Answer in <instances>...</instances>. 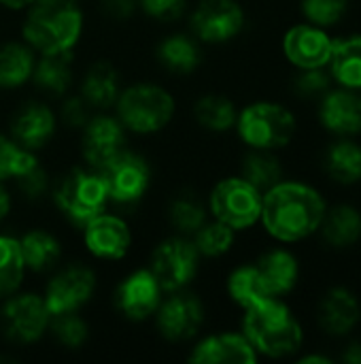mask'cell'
<instances>
[{"label":"cell","instance_id":"277c9868","mask_svg":"<svg viewBox=\"0 0 361 364\" xmlns=\"http://www.w3.org/2000/svg\"><path fill=\"white\" fill-rule=\"evenodd\" d=\"M177 113L174 96L160 83L138 81L121 90L115 115L132 134L149 136L166 130Z\"/></svg>","mask_w":361,"mask_h":364},{"label":"cell","instance_id":"e0dca14e","mask_svg":"<svg viewBox=\"0 0 361 364\" xmlns=\"http://www.w3.org/2000/svg\"><path fill=\"white\" fill-rule=\"evenodd\" d=\"M81 230L85 250L98 260H123L132 247V230L128 222L117 213L102 211Z\"/></svg>","mask_w":361,"mask_h":364},{"label":"cell","instance_id":"4fadbf2b","mask_svg":"<svg viewBox=\"0 0 361 364\" xmlns=\"http://www.w3.org/2000/svg\"><path fill=\"white\" fill-rule=\"evenodd\" d=\"M98 279L87 264H68L55 269L49 277L43 299L51 316L81 311L96 294Z\"/></svg>","mask_w":361,"mask_h":364},{"label":"cell","instance_id":"b9f144b4","mask_svg":"<svg viewBox=\"0 0 361 364\" xmlns=\"http://www.w3.org/2000/svg\"><path fill=\"white\" fill-rule=\"evenodd\" d=\"M138 9L153 21L172 23L187 13V0H138Z\"/></svg>","mask_w":361,"mask_h":364},{"label":"cell","instance_id":"44dd1931","mask_svg":"<svg viewBox=\"0 0 361 364\" xmlns=\"http://www.w3.org/2000/svg\"><path fill=\"white\" fill-rule=\"evenodd\" d=\"M123 90L121 73L106 60L94 62L81 79L79 96L91 107V111H106L115 107Z\"/></svg>","mask_w":361,"mask_h":364},{"label":"cell","instance_id":"ee69618b","mask_svg":"<svg viewBox=\"0 0 361 364\" xmlns=\"http://www.w3.org/2000/svg\"><path fill=\"white\" fill-rule=\"evenodd\" d=\"M100 11L113 21H128L138 11V0H100Z\"/></svg>","mask_w":361,"mask_h":364},{"label":"cell","instance_id":"d6a6232c","mask_svg":"<svg viewBox=\"0 0 361 364\" xmlns=\"http://www.w3.org/2000/svg\"><path fill=\"white\" fill-rule=\"evenodd\" d=\"M326 168L338 183L351 186L361 181V145L349 139H340L326 154Z\"/></svg>","mask_w":361,"mask_h":364},{"label":"cell","instance_id":"bcb514c9","mask_svg":"<svg viewBox=\"0 0 361 364\" xmlns=\"http://www.w3.org/2000/svg\"><path fill=\"white\" fill-rule=\"evenodd\" d=\"M343 360L349 364H361V341H353L347 350Z\"/></svg>","mask_w":361,"mask_h":364},{"label":"cell","instance_id":"f35d334b","mask_svg":"<svg viewBox=\"0 0 361 364\" xmlns=\"http://www.w3.org/2000/svg\"><path fill=\"white\" fill-rule=\"evenodd\" d=\"M36 158V154L19 147L9 134L0 132V181H11L15 175H19L32 160Z\"/></svg>","mask_w":361,"mask_h":364},{"label":"cell","instance_id":"9c48e42d","mask_svg":"<svg viewBox=\"0 0 361 364\" xmlns=\"http://www.w3.org/2000/svg\"><path fill=\"white\" fill-rule=\"evenodd\" d=\"M202 256L198 254L191 237L172 235L162 239L149 258V271L162 286L164 294L187 290L200 271Z\"/></svg>","mask_w":361,"mask_h":364},{"label":"cell","instance_id":"f1b7e54d","mask_svg":"<svg viewBox=\"0 0 361 364\" xmlns=\"http://www.w3.org/2000/svg\"><path fill=\"white\" fill-rule=\"evenodd\" d=\"M168 224L177 235L194 237L209 222V207L191 190L177 192L168 203Z\"/></svg>","mask_w":361,"mask_h":364},{"label":"cell","instance_id":"2e32d148","mask_svg":"<svg viewBox=\"0 0 361 364\" xmlns=\"http://www.w3.org/2000/svg\"><path fill=\"white\" fill-rule=\"evenodd\" d=\"M55 111L40 100H28L11 115L9 136L23 149L36 154L51 143L57 132Z\"/></svg>","mask_w":361,"mask_h":364},{"label":"cell","instance_id":"7a4b0ae2","mask_svg":"<svg viewBox=\"0 0 361 364\" xmlns=\"http://www.w3.org/2000/svg\"><path fill=\"white\" fill-rule=\"evenodd\" d=\"M85 30V13L77 0H34L23 11L21 41L36 55L72 53Z\"/></svg>","mask_w":361,"mask_h":364},{"label":"cell","instance_id":"52a82bcc","mask_svg":"<svg viewBox=\"0 0 361 364\" xmlns=\"http://www.w3.org/2000/svg\"><path fill=\"white\" fill-rule=\"evenodd\" d=\"M98 173L106 183L109 205L119 209L138 207L153 181V171L147 158L128 147L119 151L111 162H106Z\"/></svg>","mask_w":361,"mask_h":364},{"label":"cell","instance_id":"4dcf8cb0","mask_svg":"<svg viewBox=\"0 0 361 364\" xmlns=\"http://www.w3.org/2000/svg\"><path fill=\"white\" fill-rule=\"evenodd\" d=\"M226 290H228V296L232 299V303H236L243 311L266 301V299H274L268 292L257 264H243V267L234 269L228 275Z\"/></svg>","mask_w":361,"mask_h":364},{"label":"cell","instance_id":"836d02e7","mask_svg":"<svg viewBox=\"0 0 361 364\" xmlns=\"http://www.w3.org/2000/svg\"><path fill=\"white\" fill-rule=\"evenodd\" d=\"M240 177L255 186L262 194L283 181V164L274 156V151L251 149L240 162Z\"/></svg>","mask_w":361,"mask_h":364},{"label":"cell","instance_id":"ab89813d","mask_svg":"<svg viewBox=\"0 0 361 364\" xmlns=\"http://www.w3.org/2000/svg\"><path fill=\"white\" fill-rule=\"evenodd\" d=\"M349 11V0H302V13L309 23L330 28Z\"/></svg>","mask_w":361,"mask_h":364},{"label":"cell","instance_id":"5b68a950","mask_svg":"<svg viewBox=\"0 0 361 364\" xmlns=\"http://www.w3.org/2000/svg\"><path fill=\"white\" fill-rule=\"evenodd\" d=\"M51 198L57 211L77 228H83L109 207V192L102 175L89 166H74L60 175L51 186Z\"/></svg>","mask_w":361,"mask_h":364},{"label":"cell","instance_id":"8992f818","mask_svg":"<svg viewBox=\"0 0 361 364\" xmlns=\"http://www.w3.org/2000/svg\"><path fill=\"white\" fill-rule=\"evenodd\" d=\"M234 128L249 149L277 151L291 143L296 134V117L281 102L257 100L238 111Z\"/></svg>","mask_w":361,"mask_h":364},{"label":"cell","instance_id":"60d3db41","mask_svg":"<svg viewBox=\"0 0 361 364\" xmlns=\"http://www.w3.org/2000/svg\"><path fill=\"white\" fill-rule=\"evenodd\" d=\"M332 87V75L328 68H306L294 79V90L302 98H321Z\"/></svg>","mask_w":361,"mask_h":364},{"label":"cell","instance_id":"7c38bea8","mask_svg":"<svg viewBox=\"0 0 361 364\" xmlns=\"http://www.w3.org/2000/svg\"><path fill=\"white\" fill-rule=\"evenodd\" d=\"M155 328L160 337L168 343H185L198 337L204 326L206 309L198 294L179 290L162 299L155 311Z\"/></svg>","mask_w":361,"mask_h":364},{"label":"cell","instance_id":"30bf717a","mask_svg":"<svg viewBox=\"0 0 361 364\" xmlns=\"http://www.w3.org/2000/svg\"><path fill=\"white\" fill-rule=\"evenodd\" d=\"M51 314L43 294L15 292L2 301L0 326L9 341L17 346H32L49 333Z\"/></svg>","mask_w":361,"mask_h":364},{"label":"cell","instance_id":"ba28073f","mask_svg":"<svg viewBox=\"0 0 361 364\" xmlns=\"http://www.w3.org/2000/svg\"><path fill=\"white\" fill-rule=\"evenodd\" d=\"M262 192L247 179L226 177L217 181L209 194V213L213 220L230 226L232 230H247L260 222L262 215Z\"/></svg>","mask_w":361,"mask_h":364},{"label":"cell","instance_id":"5bb4252c","mask_svg":"<svg viewBox=\"0 0 361 364\" xmlns=\"http://www.w3.org/2000/svg\"><path fill=\"white\" fill-rule=\"evenodd\" d=\"M79 132L85 166L96 171H100L106 162H111L119 151L128 147V130L117 119V115H109L104 111L94 113Z\"/></svg>","mask_w":361,"mask_h":364},{"label":"cell","instance_id":"ac0fdd59","mask_svg":"<svg viewBox=\"0 0 361 364\" xmlns=\"http://www.w3.org/2000/svg\"><path fill=\"white\" fill-rule=\"evenodd\" d=\"M332 47L334 38L326 32V28L315 23L291 26L283 36V53L298 70L326 68Z\"/></svg>","mask_w":361,"mask_h":364},{"label":"cell","instance_id":"484cf974","mask_svg":"<svg viewBox=\"0 0 361 364\" xmlns=\"http://www.w3.org/2000/svg\"><path fill=\"white\" fill-rule=\"evenodd\" d=\"M21 256L30 273H51L62 262L60 239L43 228H32L19 237Z\"/></svg>","mask_w":361,"mask_h":364},{"label":"cell","instance_id":"ffe728a7","mask_svg":"<svg viewBox=\"0 0 361 364\" xmlns=\"http://www.w3.org/2000/svg\"><path fill=\"white\" fill-rule=\"evenodd\" d=\"M319 119L326 130L338 136H355L361 132V94L336 87L321 96Z\"/></svg>","mask_w":361,"mask_h":364},{"label":"cell","instance_id":"74e56055","mask_svg":"<svg viewBox=\"0 0 361 364\" xmlns=\"http://www.w3.org/2000/svg\"><path fill=\"white\" fill-rule=\"evenodd\" d=\"M11 181H15L19 194L30 200V203H36L40 198H45L49 192H51V179H49V173L47 168L40 164L38 158H34L19 175H15Z\"/></svg>","mask_w":361,"mask_h":364},{"label":"cell","instance_id":"f6af8a7d","mask_svg":"<svg viewBox=\"0 0 361 364\" xmlns=\"http://www.w3.org/2000/svg\"><path fill=\"white\" fill-rule=\"evenodd\" d=\"M11 209H13V198H11V192H9V190L2 186V181H0V222L9 218Z\"/></svg>","mask_w":361,"mask_h":364},{"label":"cell","instance_id":"4316f807","mask_svg":"<svg viewBox=\"0 0 361 364\" xmlns=\"http://www.w3.org/2000/svg\"><path fill=\"white\" fill-rule=\"evenodd\" d=\"M326 68L340 87L361 94V34L336 38Z\"/></svg>","mask_w":361,"mask_h":364},{"label":"cell","instance_id":"cb8c5ba5","mask_svg":"<svg viewBox=\"0 0 361 364\" xmlns=\"http://www.w3.org/2000/svg\"><path fill=\"white\" fill-rule=\"evenodd\" d=\"M34 87L49 96V98H62L68 94L74 81L72 70V53H43L36 58L32 79Z\"/></svg>","mask_w":361,"mask_h":364},{"label":"cell","instance_id":"9a60e30c","mask_svg":"<svg viewBox=\"0 0 361 364\" xmlns=\"http://www.w3.org/2000/svg\"><path fill=\"white\" fill-rule=\"evenodd\" d=\"M162 286L149 269H136L126 275L115 288V309L130 322H147L155 316L162 303Z\"/></svg>","mask_w":361,"mask_h":364},{"label":"cell","instance_id":"603a6c76","mask_svg":"<svg viewBox=\"0 0 361 364\" xmlns=\"http://www.w3.org/2000/svg\"><path fill=\"white\" fill-rule=\"evenodd\" d=\"M360 301L347 288H332L319 305V324L328 335L334 337L349 335L360 324Z\"/></svg>","mask_w":361,"mask_h":364},{"label":"cell","instance_id":"7bdbcfd3","mask_svg":"<svg viewBox=\"0 0 361 364\" xmlns=\"http://www.w3.org/2000/svg\"><path fill=\"white\" fill-rule=\"evenodd\" d=\"M94 115L91 107L77 94V96H62V107H60V115L57 122L62 126H66L68 130H81L87 119Z\"/></svg>","mask_w":361,"mask_h":364},{"label":"cell","instance_id":"f546056e","mask_svg":"<svg viewBox=\"0 0 361 364\" xmlns=\"http://www.w3.org/2000/svg\"><path fill=\"white\" fill-rule=\"evenodd\" d=\"M319 230L332 247H351L361 239V213L351 205L328 209Z\"/></svg>","mask_w":361,"mask_h":364},{"label":"cell","instance_id":"d590c367","mask_svg":"<svg viewBox=\"0 0 361 364\" xmlns=\"http://www.w3.org/2000/svg\"><path fill=\"white\" fill-rule=\"evenodd\" d=\"M191 241H194V245L202 258H221L234 247L236 230H232L230 226H226L217 220H209L191 237Z\"/></svg>","mask_w":361,"mask_h":364},{"label":"cell","instance_id":"8fae6325","mask_svg":"<svg viewBox=\"0 0 361 364\" xmlns=\"http://www.w3.org/2000/svg\"><path fill=\"white\" fill-rule=\"evenodd\" d=\"M247 23L238 0H200L189 13V32L202 45H223L234 41Z\"/></svg>","mask_w":361,"mask_h":364},{"label":"cell","instance_id":"6da1fadb","mask_svg":"<svg viewBox=\"0 0 361 364\" xmlns=\"http://www.w3.org/2000/svg\"><path fill=\"white\" fill-rule=\"evenodd\" d=\"M328 211L319 190L300 181H279L262 196L260 224L281 243H298L313 237Z\"/></svg>","mask_w":361,"mask_h":364},{"label":"cell","instance_id":"c3c4849f","mask_svg":"<svg viewBox=\"0 0 361 364\" xmlns=\"http://www.w3.org/2000/svg\"><path fill=\"white\" fill-rule=\"evenodd\" d=\"M302 364H330L332 360L328 356H319V354H311V356H302L300 358Z\"/></svg>","mask_w":361,"mask_h":364},{"label":"cell","instance_id":"d4e9b609","mask_svg":"<svg viewBox=\"0 0 361 364\" xmlns=\"http://www.w3.org/2000/svg\"><path fill=\"white\" fill-rule=\"evenodd\" d=\"M257 269L266 282L268 292L274 299H283L285 294H289L300 279V264L296 260V256L283 247L270 250L266 254H262L257 258Z\"/></svg>","mask_w":361,"mask_h":364},{"label":"cell","instance_id":"1f68e13d","mask_svg":"<svg viewBox=\"0 0 361 364\" xmlns=\"http://www.w3.org/2000/svg\"><path fill=\"white\" fill-rule=\"evenodd\" d=\"M238 109L223 94H204L194 102V119L206 132L223 134L236 126Z\"/></svg>","mask_w":361,"mask_h":364},{"label":"cell","instance_id":"d6986e66","mask_svg":"<svg viewBox=\"0 0 361 364\" xmlns=\"http://www.w3.org/2000/svg\"><path fill=\"white\" fill-rule=\"evenodd\" d=\"M187 360L194 364H253L257 352L243 333H215L200 339Z\"/></svg>","mask_w":361,"mask_h":364},{"label":"cell","instance_id":"3957f363","mask_svg":"<svg viewBox=\"0 0 361 364\" xmlns=\"http://www.w3.org/2000/svg\"><path fill=\"white\" fill-rule=\"evenodd\" d=\"M243 335L249 339L257 356L287 358L302 348L304 331L283 299H266L243 316Z\"/></svg>","mask_w":361,"mask_h":364},{"label":"cell","instance_id":"7402d4cb","mask_svg":"<svg viewBox=\"0 0 361 364\" xmlns=\"http://www.w3.org/2000/svg\"><path fill=\"white\" fill-rule=\"evenodd\" d=\"M157 64L172 75H191L202 64V43L189 32H174L155 45Z\"/></svg>","mask_w":361,"mask_h":364},{"label":"cell","instance_id":"e575fe53","mask_svg":"<svg viewBox=\"0 0 361 364\" xmlns=\"http://www.w3.org/2000/svg\"><path fill=\"white\" fill-rule=\"evenodd\" d=\"M28 269L21 256L19 239L0 235V301L15 294L26 277Z\"/></svg>","mask_w":361,"mask_h":364},{"label":"cell","instance_id":"83f0119b","mask_svg":"<svg viewBox=\"0 0 361 364\" xmlns=\"http://www.w3.org/2000/svg\"><path fill=\"white\" fill-rule=\"evenodd\" d=\"M36 51L26 41L0 43V90H17L32 79Z\"/></svg>","mask_w":361,"mask_h":364},{"label":"cell","instance_id":"7dc6e473","mask_svg":"<svg viewBox=\"0 0 361 364\" xmlns=\"http://www.w3.org/2000/svg\"><path fill=\"white\" fill-rule=\"evenodd\" d=\"M32 2L34 0H0V6L9 11H26Z\"/></svg>","mask_w":361,"mask_h":364},{"label":"cell","instance_id":"8d00e7d4","mask_svg":"<svg viewBox=\"0 0 361 364\" xmlns=\"http://www.w3.org/2000/svg\"><path fill=\"white\" fill-rule=\"evenodd\" d=\"M49 333L66 350H81L85 346V341L89 339V326L79 316V311L51 316Z\"/></svg>","mask_w":361,"mask_h":364}]
</instances>
